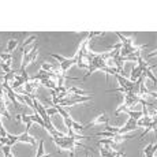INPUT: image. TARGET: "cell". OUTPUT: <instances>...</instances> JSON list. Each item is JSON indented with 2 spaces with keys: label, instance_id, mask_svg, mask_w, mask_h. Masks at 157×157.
I'll use <instances>...</instances> for the list:
<instances>
[{
  "label": "cell",
  "instance_id": "3",
  "mask_svg": "<svg viewBox=\"0 0 157 157\" xmlns=\"http://www.w3.org/2000/svg\"><path fill=\"white\" fill-rule=\"evenodd\" d=\"M7 146H13L15 142H28L32 144L33 146L36 145V140L33 137H29V132H25V134H21V135H10L7 134Z\"/></svg>",
  "mask_w": 157,
  "mask_h": 157
},
{
  "label": "cell",
  "instance_id": "18",
  "mask_svg": "<svg viewBox=\"0 0 157 157\" xmlns=\"http://www.w3.org/2000/svg\"><path fill=\"white\" fill-rule=\"evenodd\" d=\"M89 157H92V156H89Z\"/></svg>",
  "mask_w": 157,
  "mask_h": 157
},
{
  "label": "cell",
  "instance_id": "2",
  "mask_svg": "<svg viewBox=\"0 0 157 157\" xmlns=\"http://www.w3.org/2000/svg\"><path fill=\"white\" fill-rule=\"evenodd\" d=\"M116 36L120 38V41H122V47H120V57H126V56H130L132 55L134 52H137V51H141L144 49V48H146V45H144V47H134L132 45V37H124L123 34H120V33L116 32Z\"/></svg>",
  "mask_w": 157,
  "mask_h": 157
},
{
  "label": "cell",
  "instance_id": "9",
  "mask_svg": "<svg viewBox=\"0 0 157 157\" xmlns=\"http://www.w3.org/2000/svg\"><path fill=\"white\" fill-rule=\"evenodd\" d=\"M30 79H25V78L22 77V75H17L15 74V77H14V82H13V89H18L19 86H22V85H25L26 82H29Z\"/></svg>",
  "mask_w": 157,
  "mask_h": 157
},
{
  "label": "cell",
  "instance_id": "12",
  "mask_svg": "<svg viewBox=\"0 0 157 157\" xmlns=\"http://www.w3.org/2000/svg\"><path fill=\"white\" fill-rule=\"evenodd\" d=\"M0 67L3 68V71H4L6 74L11 72V59L7 60V62H4V63H2V60H0Z\"/></svg>",
  "mask_w": 157,
  "mask_h": 157
},
{
  "label": "cell",
  "instance_id": "7",
  "mask_svg": "<svg viewBox=\"0 0 157 157\" xmlns=\"http://www.w3.org/2000/svg\"><path fill=\"white\" fill-rule=\"evenodd\" d=\"M108 122H109V117H108L104 112H101L94 120H93V122H90L89 124H85V128H90V127H93V126H98V124L108 126Z\"/></svg>",
  "mask_w": 157,
  "mask_h": 157
},
{
  "label": "cell",
  "instance_id": "14",
  "mask_svg": "<svg viewBox=\"0 0 157 157\" xmlns=\"http://www.w3.org/2000/svg\"><path fill=\"white\" fill-rule=\"evenodd\" d=\"M17 45H18V40H11L10 43H8V45H7V53H10L11 51H14Z\"/></svg>",
  "mask_w": 157,
  "mask_h": 157
},
{
  "label": "cell",
  "instance_id": "16",
  "mask_svg": "<svg viewBox=\"0 0 157 157\" xmlns=\"http://www.w3.org/2000/svg\"><path fill=\"white\" fill-rule=\"evenodd\" d=\"M11 59V53H2L0 55V60H2V63H4V62H7V60H10Z\"/></svg>",
  "mask_w": 157,
  "mask_h": 157
},
{
  "label": "cell",
  "instance_id": "17",
  "mask_svg": "<svg viewBox=\"0 0 157 157\" xmlns=\"http://www.w3.org/2000/svg\"><path fill=\"white\" fill-rule=\"evenodd\" d=\"M47 113L49 115V116H51V115H56L57 113V109L53 107V108H51V109H47Z\"/></svg>",
  "mask_w": 157,
  "mask_h": 157
},
{
  "label": "cell",
  "instance_id": "5",
  "mask_svg": "<svg viewBox=\"0 0 157 157\" xmlns=\"http://www.w3.org/2000/svg\"><path fill=\"white\" fill-rule=\"evenodd\" d=\"M137 62H138V66L131 72V82H135V81H137L138 78H140L141 75L145 72V70H147V68L150 67V64H147V63L145 62V60L142 59V56H141Z\"/></svg>",
  "mask_w": 157,
  "mask_h": 157
},
{
  "label": "cell",
  "instance_id": "11",
  "mask_svg": "<svg viewBox=\"0 0 157 157\" xmlns=\"http://www.w3.org/2000/svg\"><path fill=\"white\" fill-rule=\"evenodd\" d=\"M38 82H40L41 83V85H44L45 87H49V89H56V85H55V82H53V81L52 79H40V81H38Z\"/></svg>",
  "mask_w": 157,
  "mask_h": 157
},
{
  "label": "cell",
  "instance_id": "1",
  "mask_svg": "<svg viewBox=\"0 0 157 157\" xmlns=\"http://www.w3.org/2000/svg\"><path fill=\"white\" fill-rule=\"evenodd\" d=\"M81 138H87V137L86 135H63V137H53V142L59 146L60 150H70L71 156L74 157L75 146H83V145L77 142V141L81 140Z\"/></svg>",
  "mask_w": 157,
  "mask_h": 157
},
{
  "label": "cell",
  "instance_id": "13",
  "mask_svg": "<svg viewBox=\"0 0 157 157\" xmlns=\"http://www.w3.org/2000/svg\"><path fill=\"white\" fill-rule=\"evenodd\" d=\"M156 123H157V122H156V119H155L149 126H147L146 130H145V131L142 132V135H141V140H144L145 135H147V132H149V131H152V130H156Z\"/></svg>",
  "mask_w": 157,
  "mask_h": 157
},
{
  "label": "cell",
  "instance_id": "6",
  "mask_svg": "<svg viewBox=\"0 0 157 157\" xmlns=\"http://www.w3.org/2000/svg\"><path fill=\"white\" fill-rule=\"evenodd\" d=\"M37 53H38V45L34 44V45H33V49L30 51V52H28V53H25V55H23V62H22V66H21V70H25L26 66L30 64V63H32L33 60L37 57Z\"/></svg>",
  "mask_w": 157,
  "mask_h": 157
},
{
  "label": "cell",
  "instance_id": "8",
  "mask_svg": "<svg viewBox=\"0 0 157 157\" xmlns=\"http://www.w3.org/2000/svg\"><path fill=\"white\" fill-rule=\"evenodd\" d=\"M135 128H138L137 120H135V119H131V117H130V120H128L127 123H126V126H124V127H122V128H117V134H119V135L126 134V132L132 131V130H135Z\"/></svg>",
  "mask_w": 157,
  "mask_h": 157
},
{
  "label": "cell",
  "instance_id": "4",
  "mask_svg": "<svg viewBox=\"0 0 157 157\" xmlns=\"http://www.w3.org/2000/svg\"><path fill=\"white\" fill-rule=\"evenodd\" d=\"M51 57H53V59H57L60 62V74H66V71L70 70L71 66L77 64V57H74V59H66V57L60 56V55H55V53H49Z\"/></svg>",
  "mask_w": 157,
  "mask_h": 157
},
{
  "label": "cell",
  "instance_id": "10",
  "mask_svg": "<svg viewBox=\"0 0 157 157\" xmlns=\"http://www.w3.org/2000/svg\"><path fill=\"white\" fill-rule=\"evenodd\" d=\"M156 150H157V144H149L144 149V153L146 155V157H153L155 156V153H156Z\"/></svg>",
  "mask_w": 157,
  "mask_h": 157
},
{
  "label": "cell",
  "instance_id": "15",
  "mask_svg": "<svg viewBox=\"0 0 157 157\" xmlns=\"http://www.w3.org/2000/svg\"><path fill=\"white\" fill-rule=\"evenodd\" d=\"M36 38H37V37H36V36H32V37H29V38H28V40H26V41H25V43H23V44H22V48H21V49H23V48H26V47H28V45H30V44H32V43H33V41H34V40H36Z\"/></svg>",
  "mask_w": 157,
  "mask_h": 157
}]
</instances>
